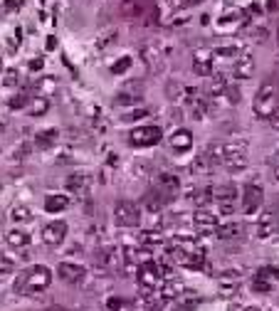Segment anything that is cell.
I'll list each match as a JSON object with an SVG mask.
<instances>
[{
    "mask_svg": "<svg viewBox=\"0 0 279 311\" xmlns=\"http://www.w3.org/2000/svg\"><path fill=\"white\" fill-rule=\"evenodd\" d=\"M64 237H67V222H62V220L50 222L42 230V242L50 245V247H60L64 242Z\"/></svg>",
    "mask_w": 279,
    "mask_h": 311,
    "instance_id": "10",
    "label": "cell"
},
{
    "mask_svg": "<svg viewBox=\"0 0 279 311\" xmlns=\"http://www.w3.org/2000/svg\"><path fill=\"white\" fill-rule=\"evenodd\" d=\"M18 8H22V0H5V5H3V10H18Z\"/></svg>",
    "mask_w": 279,
    "mask_h": 311,
    "instance_id": "50",
    "label": "cell"
},
{
    "mask_svg": "<svg viewBox=\"0 0 279 311\" xmlns=\"http://www.w3.org/2000/svg\"><path fill=\"white\" fill-rule=\"evenodd\" d=\"M213 62H215V57H213V50H208V47H198L193 52V69L198 77H210Z\"/></svg>",
    "mask_w": 279,
    "mask_h": 311,
    "instance_id": "9",
    "label": "cell"
},
{
    "mask_svg": "<svg viewBox=\"0 0 279 311\" xmlns=\"http://www.w3.org/2000/svg\"><path fill=\"white\" fill-rule=\"evenodd\" d=\"M252 37H255V42H267V37H269V32H267L264 27H257V30L252 32Z\"/></svg>",
    "mask_w": 279,
    "mask_h": 311,
    "instance_id": "48",
    "label": "cell"
},
{
    "mask_svg": "<svg viewBox=\"0 0 279 311\" xmlns=\"http://www.w3.org/2000/svg\"><path fill=\"white\" fill-rule=\"evenodd\" d=\"M161 235H158V232H153V230H146L143 235H141V242L143 245H161Z\"/></svg>",
    "mask_w": 279,
    "mask_h": 311,
    "instance_id": "38",
    "label": "cell"
},
{
    "mask_svg": "<svg viewBox=\"0 0 279 311\" xmlns=\"http://www.w3.org/2000/svg\"><path fill=\"white\" fill-rule=\"evenodd\" d=\"M176 8H190V5H198V3H203V0H173Z\"/></svg>",
    "mask_w": 279,
    "mask_h": 311,
    "instance_id": "52",
    "label": "cell"
},
{
    "mask_svg": "<svg viewBox=\"0 0 279 311\" xmlns=\"http://www.w3.org/2000/svg\"><path fill=\"white\" fill-rule=\"evenodd\" d=\"M141 203H143V208H146V210H151V213H158V210H161V208L166 205V200H163L161 195H158L156 190H148L146 195H143V200H141Z\"/></svg>",
    "mask_w": 279,
    "mask_h": 311,
    "instance_id": "26",
    "label": "cell"
},
{
    "mask_svg": "<svg viewBox=\"0 0 279 311\" xmlns=\"http://www.w3.org/2000/svg\"><path fill=\"white\" fill-rule=\"evenodd\" d=\"M13 269H15V262H13V259H8V257H0V282H3V279H8V277L13 274Z\"/></svg>",
    "mask_w": 279,
    "mask_h": 311,
    "instance_id": "34",
    "label": "cell"
},
{
    "mask_svg": "<svg viewBox=\"0 0 279 311\" xmlns=\"http://www.w3.org/2000/svg\"><path fill=\"white\" fill-rule=\"evenodd\" d=\"M277 45H279V25H277Z\"/></svg>",
    "mask_w": 279,
    "mask_h": 311,
    "instance_id": "59",
    "label": "cell"
},
{
    "mask_svg": "<svg viewBox=\"0 0 279 311\" xmlns=\"http://www.w3.org/2000/svg\"><path fill=\"white\" fill-rule=\"evenodd\" d=\"M274 156H277V166H279V148H277V153H274Z\"/></svg>",
    "mask_w": 279,
    "mask_h": 311,
    "instance_id": "60",
    "label": "cell"
},
{
    "mask_svg": "<svg viewBox=\"0 0 279 311\" xmlns=\"http://www.w3.org/2000/svg\"><path fill=\"white\" fill-rule=\"evenodd\" d=\"M205 101L203 99H198V101H193V119H198V121H200V119H205Z\"/></svg>",
    "mask_w": 279,
    "mask_h": 311,
    "instance_id": "40",
    "label": "cell"
},
{
    "mask_svg": "<svg viewBox=\"0 0 279 311\" xmlns=\"http://www.w3.org/2000/svg\"><path fill=\"white\" fill-rule=\"evenodd\" d=\"M146 116H148L146 109H136V111L124 114V116H121V121H141V119H146Z\"/></svg>",
    "mask_w": 279,
    "mask_h": 311,
    "instance_id": "39",
    "label": "cell"
},
{
    "mask_svg": "<svg viewBox=\"0 0 279 311\" xmlns=\"http://www.w3.org/2000/svg\"><path fill=\"white\" fill-rule=\"evenodd\" d=\"M269 124H272V129H274V131H279V114H274V116H272Z\"/></svg>",
    "mask_w": 279,
    "mask_h": 311,
    "instance_id": "55",
    "label": "cell"
},
{
    "mask_svg": "<svg viewBox=\"0 0 279 311\" xmlns=\"http://www.w3.org/2000/svg\"><path fill=\"white\" fill-rule=\"evenodd\" d=\"M109 309H111V311L121 309V299H116V296H114V299H109Z\"/></svg>",
    "mask_w": 279,
    "mask_h": 311,
    "instance_id": "54",
    "label": "cell"
},
{
    "mask_svg": "<svg viewBox=\"0 0 279 311\" xmlns=\"http://www.w3.org/2000/svg\"><path fill=\"white\" fill-rule=\"evenodd\" d=\"M55 141H57V131H55V129H47V131H42V134H37L35 146H37V148H50Z\"/></svg>",
    "mask_w": 279,
    "mask_h": 311,
    "instance_id": "30",
    "label": "cell"
},
{
    "mask_svg": "<svg viewBox=\"0 0 279 311\" xmlns=\"http://www.w3.org/2000/svg\"><path fill=\"white\" fill-rule=\"evenodd\" d=\"M215 232L220 240H237V237H242L245 227H242V222H225V225H218Z\"/></svg>",
    "mask_w": 279,
    "mask_h": 311,
    "instance_id": "20",
    "label": "cell"
},
{
    "mask_svg": "<svg viewBox=\"0 0 279 311\" xmlns=\"http://www.w3.org/2000/svg\"><path fill=\"white\" fill-rule=\"evenodd\" d=\"M213 195L218 203H237V188L235 185H218V188H213Z\"/></svg>",
    "mask_w": 279,
    "mask_h": 311,
    "instance_id": "22",
    "label": "cell"
},
{
    "mask_svg": "<svg viewBox=\"0 0 279 311\" xmlns=\"http://www.w3.org/2000/svg\"><path fill=\"white\" fill-rule=\"evenodd\" d=\"M92 126H94L97 131H106V121L101 119V116H92Z\"/></svg>",
    "mask_w": 279,
    "mask_h": 311,
    "instance_id": "49",
    "label": "cell"
},
{
    "mask_svg": "<svg viewBox=\"0 0 279 311\" xmlns=\"http://www.w3.org/2000/svg\"><path fill=\"white\" fill-rule=\"evenodd\" d=\"M225 87H227L225 77H222V74H218L215 79H213V84H210V97H220V94L225 92Z\"/></svg>",
    "mask_w": 279,
    "mask_h": 311,
    "instance_id": "36",
    "label": "cell"
},
{
    "mask_svg": "<svg viewBox=\"0 0 279 311\" xmlns=\"http://www.w3.org/2000/svg\"><path fill=\"white\" fill-rule=\"evenodd\" d=\"M277 232V217H274V210H264L257 220V237L259 240H269Z\"/></svg>",
    "mask_w": 279,
    "mask_h": 311,
    "instance_id": "15",
    "label": "cell"
},
{
    "mask_svg": "<svg viewBox=\"0 0 279 311\" xmlns=\"http://www.w3.org/2000/svg\"><path fill=\"white\" fill-rule=\"evenodd\" d=\"M183 94H185V87H183V84L168 82V97H171V99H178V97H183Z\"/></svg>",
    "mask_w": 279,
    "mask_h": 311,
    "instance_id": "41",
    "label": "cell"
},
{
    "mask_svg": "<svg viewBox=\"0 0 279 311\" xmlns=\"http://www.w3.org/2000/svg\"><path fill=\"white\" fill-rule=\"evenodd\" d=\"M47 311H67V309H60V306H55V309H47Z\"/></svg>",
    "mask_w": 279,
    "mask_h": 311,
    "instance_id": "58",
    "label": "cell"
},
{
    "mask_svg": "<svg viewBox=\"0 0 279 311\" xmlns=\"http://www.w3.org/2000/svg\"><path fill=\"white\" fill-rule=\"evenodd\" d=\"M57 272H60V277L64 282H69V284H82L87 279V269L79 267V264H72V262H60Z\"/></svg>",
    "mask_w": 279,
    "mask_h": 311,
    "instance_id": "12",
    "label": "cell"
},
{
    "mask_svg": "<svg viewBox=\"0 0 279 311\" xmlns=\"http://www.w3.org/2000/svg\"><path fill=\"white\" fill-rule=\"evenodd\" d=\"M242 52H240V47H218V50H213V57H220V59H237Z\"/></svg>",
    "mask_w": 279,
    "mask_h": 311,
    "instance_id": "32",
    "label": "cell"
},
{
    "mask_svg": "<svg viewBox=\"0 0 279 311\" xmlns=\"http://www.w3.org/2000/svg\"><path fill=\"white\" fill-rule=\"evenodd\" d=\"M5 240H8V245L15 247V250H22V247L30 245V235H27L25 230H10L8 235H5Z\"/></svg>",
    "mask_w": 279,
    "mask_h": 311,
    "instance_id": "23",
    "label": "cell"
},
{
    "mask_svg": "<svg viewBox=\"0 0 279 311\" xmlns=\"http://www.w3.org/2000/svg\"><path fill=\"white\" fill-rule=\"evenodd\" d=\"M213 200H215V195H213V188H210V185H205V188H200V190L193 193V203H195L198 208H208Z\"/></svg>",
    "mask_w": 279,
    "mask_h": 311,
    "instance_id": "27",
    "label": "cell"
},
{
    "mask_svg": "<svg viewBox=\"0 0 279 311\" xmlns=\"http://www.w3.org/2000/svg\"><path fill=\"white\" fill-rule=\"evenodd\" d=\"M252 109H255L257 119H264V121H269L272 116L279 111V87L274 84V79H264L262 82Z\"/></svg>",
    "mask_w": 279,
    "mask_h": 311,
    "instance_id": "3",
    "label": "cell"
},
{
    "mask_svg": "<svg viewBox=\"0 0 279 311\" xmlns=\"http://www.w3.org/2000/svg\"><path fill=\"white\" fill-rule=\"evenodd\" d=\"M114 37H116V30H109V32L104 35V40H99V47H106L109 42H114Z\"/></svg>",
    "mask_w": 279,
    "mask_h": 311,
    "instance_id": "51",
    "label": "cell"
},
{
    "mask_svg": "<svg viewBox=\"0 0 279 311\" xmlns=\"http://www.w3.org/2000/svg\"><path fill=\"white\" fill-rule=\"evenodd\" d=\"M18 82H20L18 69H8V72H5V84H8V87H15Z\"/></svg>",
    "mask_w": 279,
    "mask_h": 311,
    "instance_id": "44",
    "label": "cell"
},
{
    "mask_svg": "<svg viewBox=\"0 0 279 311\" xmlns=\"http://www.w3.org/2000/svg\"><path fill=\"white\" fill-rule=\"evenodd\" d=\"M161 126H136L131 134H129V141H131V146H139V148H143V146H156L158 141H161Z\"/></svg>",
    "mask_w": 279,
    "mask_h": 311,
    "instance_id": "6",
    "label": "cell"
},
{
    "mask_svg": "<svg viewBox=\"0 0 279 311\" xmlns=\"http://www.w3.org/2000/svg\"><path fill=\"white\" fill-rule=\"evenodd\" d=\"M168 143H171L173 151H178V153H188V151L193 148V134H190L188 129H176V131L168 136Z\"/></svg>",
    "mask_w": 279,
    "mask_h": 311,
    "instance_id": "16",
    "label": "cell"
},
{
    "mask_svg": "<svg viewBox=\"0 0 279 311\" xmlns=\"http://www.w3.org/2000/svg\"><path fill=\"white\" fill-rule=\"evenodd\" d=\"M119 15L126 20H136L141 25H158V5L156 0H121Z\"/></svg>",
    "mask_w": 279,
    "mask_h": 311,
    "instance_id": "1",
    "label": "cell"
},
{
    "mask_svg": "<svg viewBox=\"0 0 279 311\" xmlns=\"http://www.w3.org/2000/svg\"><path fill=\"white\" fill-rule=\"evenodd\" d=\"M0 131H3V121H0Z\"/></svg>",
    "mask_w": 279,
    "mask_h": 311,
    "instance_id": "62",
    "label": "cell"
},
{
    "mask_svg": "<svg viewBox=\"0 0 279 311\" xmlns=\"http://www.w3.org/2000/svg\"><path fill=\"white\" fill-rule=\"evenodd\" d=\"M230 173H237V171H245L247 168V153H237V156H225L220 161Z\"/></svg>",
    "mask_w": 279,
    "mask_h": 311,
    "instance_id": "21",
    "label": "cell"
},
{
    "mask_svg": "<svg viewBox=\"0 0 279 311\" xmlns=\"http://www.w3.org/2000/svg\"><path fill=\"white\" fill-rule=\"evenodd\" d=\"M27 101H30V97L18 94V97H13V99H10V109H22V106H27Z\"/></svg>",
    "mask_w": 279,
    "mask_h": 311,
    "instance_id": "43",
    "label": "cell"
},
{
    "mask_svg": "<svg viewBox=\"0 0 279 311\" xmlns=\"http://www.w3.org/2000/svg\"><path fill=\"white\" fill-rule=\"evenodd\" d=\"M129 67H131V57H121L119 62L111 64V74H124Z\"/></svg>",
    "mask_w": 279,
    "mask_h": 311,
    "instance_id": "37",
    "label": "cell"
},
{
    "mask_svg": "<svg viewBox=\"0 0 279 311\" xmlns=\"http://www.w3.org/2000/svg\"><path fill=\"white\" fill-rule=\"evenodd\" d=\"M213 168H215V163L208 158L205 153H200L195 158V163H193V171H195V175H210L213 173Z\"/></svg>",
    "mask_w": 279,
    "mask_h": 311,
    "instance_id": "29",
    "label": "cell"
},
{
    "mask_svg": "<svg viewBox=\"0 0 279 311\" xmlns=\"http://www.w3.org/2000/svg\"><path fill=\"white\" fill-rule=\"evenodd\" d=\"M161 282H163V277H161V272H158L156 262H148V264H143V267L139 269V284H141L146 292L156 289Z\"/></svg>",
    "mask_w": 279,
    "mask_h": 311,
    "instance_id": "11",
    "label": "cell"
},
{
    "mask_svg": "<svg viewBox=\"0 0 279 311\" xmlns=\"http://www.w3.org/2000/svg\"><path fill=\"white\" fill-rule=\"evenodd\" d=\"M141 89H143L141 82H129V84L121 87V92H129V94H141Z\"/></svg>",
    "mask_w": 279,
    "mask_h": 311,
    "instance_id": "45",
    "label": "cell"
},
{
    "mask_svg": "<svg viewBox=\"0 0 279 311\" xmlns=\"http://www.w3.org/2000/svg\"><path fill=\"white\" fill-rule=\"evenodd\" d=\"M50 284H52V272H50L45 264H37V267H32L30 272H22V277L15 282V292H18V294L35 296V294H40V292H45Z\"/></svg>",
    "mask_w": 279,
    "mask_h": 311,
    "instance_id": "2",
    "label": "cell"
},
{
    "mask_svg": "<svg viewBox=\"0 0 279 311\" xmlns=\"http://www.w3.org/2000/svg\"><path fill=\"white\" fill-rule=\"evenodd\" d=\"M252 289H255V292H262V294H269V292H272V284H269V282H262V279H255Z\"/></svg>",
    "mask_w": 279,
    "mask_h": 311,
    "instance_id": "46",
    "label": "cell"
},
{
    "mask_svg": "<svg viewBox=\"0 0 279 311\" xmlns=\"http://www.w3.org/2000/svg\"><path fill=\"white\" fill-rule=\"evenodd\" d=\"M203 304V296H198L195 292H180L176 296V311H195Z\"/></svg>",
    "mask_w": 279,
    "mask_h": 311,
    "instance_id": "18",
    "label": "cell"
},
{
    "mask_svg": "<svg viewBox=\"0 0 279 311\" xmlns=\"http://www.w3.org/2000/svg\"><path fill=\"white\" fill-rule=\"evenodd\" d=\"M274 180H279V166H274Z\"/></svg>",
    "mask_w": 279,
    "mask_h": 311,
    "instance_id": "57",
    "label": "cell"
},
{
    "mask_svg": "<svg viewBox=\"0 0 279 311\" xmlns=\"http://www.w3.org/2000/svg\"><path fill=\"white\" fill-rule=\"evenodd\" d=\"M232 74L237 77V79H250V77L255 74V57L250 52H242L240 57L235 59V69Z\"/></svg>",
    "mask_w": 279,
    "mask_h": 311,
    "instance_id": "17",
    "label": "cell"
},
{
    "mask_svg": "<svg viewBox=\"0 0 279 311\" xmlns=\"http://www.w3.org/2000/svg\"><path fill=\"white\" fill-rule=\"evenodd\" d=\"M220 205V215H235L237 210V203H218Z\"/></svg>",
    "mask_w": 279,
    "mask_h": 311,
    "instance_id": "47",
    "label": "cell"
},
{
    "mask_svg": "<svg viewBox=\"0 0 279 311\" xmlns=\"http://www.w3.org/2000/svg\"><path fill=\"white\" fill-rule=\"evenodd\" d=\"M114 220H116L119 227H136L141 222V215H139V208L131 200H119L116 208H114Z\"/></svg>",
    "mask_w": 279,
    "mask_h": 311,
    "instance_id": "5",
    "label": "cell"
},
{
    "mask_svg": "<svg viewBox=\"0 0 279 311\" xmlns=\"http://www.w3.org/2000/svg\"><path fill=\"white\" fill-rule=\"evenodd\" d=\"M193 225H195L198 232H203V235H213L218 230V215H213L208 210H198L193 215Z\"/></svg>",
    "mask_w": 279,
    "mask_h": 311,
    "instance_id": "14",
    "label": "cell"
},
{
    "mask_svg": "<svg viewBox=\"0 0 279 311\" xmlns=\"http://www.w3.org/2000/svg\"><path fill=\"white\" fill-rule=\"evenodd\" d=\"M180 292H183V282L171 277V279H166L163 287H161V299H166V301H168V299H176Z\"/></svg>",
    "mask_w": 279,
    "mask_h": 311,
    "instance_id": "24",
    "label": "cell"
},
{
    "mask_svg": "<svg viewBox=\"0 0 279 311\" xmlns=\"http://www.w3.org/2000/svg\"><path fill=\"white\" fill-rule=\"evenodd\" d=\"M15 222H30L32 220V213H30V208H25V205H20V208H15L13 210V215H10Z\"/></svg>",
    "mask_w": 279,
    "mask_h": 311,
    "instance_id": "35",
    "label": "cell"
},
{
    "mask_svg": "<svg viewBox=\"0 0 279 311\" xmlns=\"http://www.w3.org/2000/svg\"><path fill=\"white\" fill-rule=\"evenodd\" d=\"M67 190L74 193V195H89V190H92V175L89 173H74L67 178Z\"/></svg>",
    "mask_w": 279,
    "mask_h": 311,
    "instance_id": "13",
    "label": "cell"
},
{
    "mask_svg": "<svg viewBox=\"0 0 279 311\" xmlns=\"http://www.w3.org/2000/svg\"><path fill=\"white\" fill-rule=\"evenodd\" d=\"M57 47V42H55V37H50V40H47V50H55Z\"/></svg>",
    "mask_w": 279,
    "mask_h": 311,
    "instance_id": "56",
    "label": "cell"
},
{
    "mask_svg": "<svg viewBox=\"0 0 279 311\" xmlns=\"http://www.w3.org/2000/svg\"><path fill=\"white\" fill-rule=\"evenodd\" d=\"M42 64H45V59H42V57H40V59H32V62H30V69H32V72H37V69H42Z\"/></svg>",
    "mask_w": 279,
    "mask_h": 311,
    "instance_id": "53",
    "label": "cell"
},
{
    "mask_svg": "<svg viewBox=\"0 0 279 311\" xmlns=\"http://www.w3.org/2000/svg\"><path fill=\"white\" fill-rule=\"evenodd\" d=\"M218 279L222 284H237L242 279V269H227V272H222V274H218Z\"/></svg>",
    "mask_w": 279,
    "mask_h": 311,
    "instance_id": "33",
    "label": "cell"
},
{
    "mask_svg": "<svg viewBox=\"0 0 279 311\" xmlns=\"http://www.w3.org/2000/svg\"><path fill=\"white\" fill-rule=\"evenodd\" d=\"M262 200H264L262 188L255 185V183H247L245 190H242V213L245 215H255L262 208Z\"/></svg>",
    "mask_w": 279,
    "mask_h": 311,
    "instance_id": "8",
    "label": "cell"
},
{
    "mask_svg": "<svg viewBox=\"0 0 279 311\" xmlns=\"http://www.w3.org/2000/svg\"><path fill=\"white\" fill-rule=\"evenodd\" d=\"M156 193H158V195H161L166 203L173 200L178 193H180V180H178V175L158 173V175H156Z\"/></svg>",
    "mask_w": 279,
    "mask_h": 311,
    "instance_id": "7",
    "label": "cell"
},
{
    "mask_svg": "<svg viewBox=\"0 0 279 311\" xmlns=\"http://www.w3.org/2000/svg\"><path fill=\"white\" fill-rule=\"evenodd\" d=\"M47 109H50V101L45 97H35L32 104H30V114L32 116H42V114H47Z\"/></svg>",
    "mask_w": 279,
    "mask_h": 311,
    "instance_id": "31",
    "label": "cell"
},
{
    "mask_svg": "<svg viewBox=\"0 0 279 311\" xmlns=\"http://www.w3.org/2000/svg\"><path fill=\"white\" fill-rule=\"evenodd\" d=\"M222 94H227V101H230V104H240V99H242V97H240V89H235V87H225Z\"/></svg>",
    "mask_w": 279,
    "mask_h": 311,
    "instance_id": "42",
    "label": "cell"
},
{
    "mask_svg": "<svg viewBox=\"0 0 279 311\" xmlns=\"http://www.w3.org/2000/svg\"><path fill=\"white\" fill-rule=\"evenodd\" d=\"M69 208V198L67 195H47L45 200V210L47 213H60V210H67Z\"/></svg>",
    "mask_w": 279,
    "mask_h": 311,
    "instance_id": "28",
    "label": "cell"
},
{
    "mask_svg": "<svg viewBox=\"0 0 279 311\" xmlns=\"http://www.w3.org/2000/svg\"><path fill=\"white\" fill-rule=\"evenodd\" d=\"M0 69H3V59H0Z\"/></svg>",
    "mask_w": 279,
    "mask_h": 311,
    "instance_id": "61",
    "label": "cell"
},
{
    "mask_svg": "<svg viewBox=\"0 0 279 311\" xmlns=\"http://www.w3.org/2000/svg\"><path fill=\"white\" fill-rule=\"evenodd\" d=\"M141 101H143L141 94H129V92H119L114 97V106H119V109H124V106H139Z\"/></svg>",
    "mask_w": 279,
    "mask_h": 311,
    "instance_id": "25",
    "label": "cell"
},
{
    "mask_svg": "<svg viewBox=\"0 0 279 311\" xmlns=\"http://www.w3.org/2000/svg\"><path fill=\"white\" fill-rule=\"evenodd\" d=\"M168 47H161L158 42H148L141 47V59L143 64L148 67L151 74H158V72H163L166 69V57H168Z\"/></svg>",
    "mask_w": 279,
    "mask_h": 311,
    "instance_id": "4",
    "label": "cell"
},
{
    "mask_svg": "<svg viewBox=\"0 0 279 311\" xmlns=\"http://www.w3.org/2000/svg\"><path fill=\"white\" fill-rule=\"evenodd\" d=\"M97 264L101 267V272H106V269H119V264H121V254H119V250H104V252H99Z\"/></svg>",
    "mask_w": 279,
    "mask_h": 311,
    "instance_id": "19",
    "label": "cell"
}]
</instances>
